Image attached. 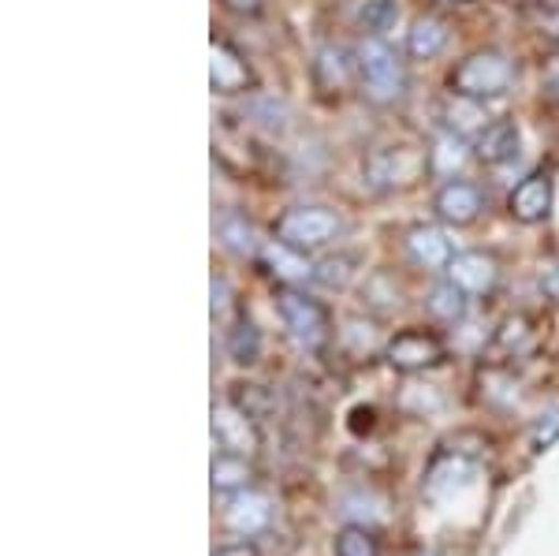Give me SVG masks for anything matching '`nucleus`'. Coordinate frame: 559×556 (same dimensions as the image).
I'll return each instance as SVG.
<instances>
[{
	"label": "nucleus",
	"instance_id": "1",
	"mask_svg": "<svg viewBox=\"0 0 559 556\" xmlns=\"http://www.w3.org/2000/svg\"><path fill=\"white\" fill-rule=\"evenodd\" d=\"M355 64H358V86L369 105H395L407 97L411 75L407 64L400 60V52L392 49L384 38H362L355 45Z\"/></svg>",
	"mask_w": 559,
	"mask_h": 556
},
{
	"label": "nucleus",
	"instance_id": "2",
	"mask_svg": "<svg viewBox=\"0 0 559 556\" xmlns=\"http://www.w3.org/2000/svg\"><path fill=\"white\" fill-rule=\"evenodd\" d=\"M515 86V60L503 49H474L452 71V94L474 97V102H492Z\"/></svg>",
	"mask_w": 559,
	"mask_h": 556
},
{
	"label": "nucleus",
	"instance_id": "3",
	"mask_svg": "<svg viewBox=\"0 0 559 556\" xmlns=\"http://www.w3.org/2000/svg\"><path fill=\"white\" fill-rule=\"evenodd\" d=\"M340 236H344V217L332 213L329 205H295L276 221V239H284L302 255L332 247Z\"/></svg>",
	"mask_w": 559,
	"mask_h": 556
},
{
	"label": "nucleus",
	"instance_id": "4",
	"mask_svg": "<svg viewBox=\"0 0 559 556\" xmlns=\"http://www.w3.org/2000/svg\"><path fill=\"white\" fill-rule=\"evenodd\" d=\"M276 314H280V321H284L287 336L295 340V347H302V352H321V347L329 344L332 318L321 299L287 288L276 295Z\"/></svg>",
	"mask_w": 559,
	"mask_h": 556
},
{
	"label": "nucleus",
	"instance_id": "5",
	"mask_svg": "<svg viewBox=\"0 0 559 556\" xmlns=\"http://www.w3.org/2000/svg\"><path fill=\"white\" fill-rule=\"evenodd\" d=\"M440 358H444V344H440L432 333H421V329L395 333L384 344V363L392 366V370H403V374L429 370V366H437Z\"/></svg>",
	"mask_w": 559,
	"mask_h": 556
},
{
	"label": "nucleus",
	"instance_id": "6",
	"mask_svg": "<svg viewBox=\"0 0 559 556\" xmlns=\"http://www.w3.org/2000/svg\"><path fill=\"white\" fill-rule=\"evenodd\" d=\"M432 213L452 228H466L485 213V194L471 179H444L440 191L432 194Z\"/></svg>",
	"mask_w": 559,
	"mask_h": 556
},
{
	"label": "nucleus",
	"instance_id": "7",
	"mask_svg": "<svg viewBox=\"0 0 559 556\" xmlns=\"http://www.w3.org/2000/svg\"><path fill=\"white\" fill-rule=\"evenodd\" d=\"M448 281L463 288L471 299H481V295H492V288L500 284V265L485 250H459L452 265H448Z\"/></svg>",
	"mask_w": 559,
	"mask_h": 556
},
{
	"label": "nucleus",
	"instance_id": "8",
	"mask_svg": "<svg viewBox=\"0 0 559 556\" xmlns=\"http://www.w3.org/2000/svg\"><path fill=\"white\" fill-rule=\"evenodd\" d=\"M403 247H407L411 262L418 269H426V273H448V265H452V258H455L452 239H448L437 224H414L407 232V239H403Z\"/></svg>",
	"mask_w": 559,
	"mask_h": 556
},
{
	"label": "nucleus",
	"instance_id": "9",
	"mask_svg": "<svg viewBox=\"0 0 559 556\" xmlns=\"http://www.w3.org/2000/svg\"><path fill=\"white\" fill-rule=\"evenodd\" d=\"M210 86H213V94H224V97L247 94V90L254 86V71H250L247 60H242L228 42H216V38L210 45Z\"/></svg>",
	"mask_w": 559,
	"mask_h": 556
},
{
	"label": "nucleus",
	"instance_id": "10",
	"mask_svg": "<svg viewBox=\"0 0 559 556\" xmlns=\"http://www.w3.org/2000/svg\"><path fill=\"white\" fill-rule=\"evenodd\" d=\"M552 199H556L552 176L530 173L515 191H511L508 210L519 224H540V221H548V213H552Z\"/></svg>",
	"mask_w": 559,
	"mask_h": 556
},
{
	"label": "nucleus",
	"instance_id": "11",
	"mask_svg": "<svg viewBox=\"0 0 559 556\" xmlns=\"http://www.w3.org/2000/svg\"><path fill=\"white\" fill-rule=\"evenodd\" d=\"M224 523L231 527L242 537H254L273 523V500L258 489H239L228 497V508H224Z\"/></svg>",
	"mask_w": 559,
	"mask_h": 556
},
{
	"label": "nucleus",
	"instance_id": "12",
	"mask_svg": "<svg viewBox=\"0 0 559 556\" xmlns=\"http://www.w3.org/2000/svg\"><path fill=\"white\" fill-rule=\"evenodd\" d=\"M213 437L224 452H236V456H250L258 448V429L250 423V415L231 407V403H216L213 407Z\"/></svg>",
	"mask_w": 559,
	"mask_h": 556
},
{
	"label": "nucleus",
	"instance_id": "13",
	"mask_svg": "<svg viewBox=\"0 0 559 556\" xmlns=\"http://www.w3.org/2000/svg\"><path fill=\"white\" fill-rule=\"evenodd\" d=\"M261 262L269 265V273H273L276 281L292 284V288L318 281V265L310 262V255L287 247L284 239H269V244H261Z\"/></svg>",
	"mask_w": 559,
	"mask_h": 556
},
{
	"label": "nucleus",
	"instance_id": "14",
	"mask_svg": "<svg viewBox=\"0 0 559 556\" xmlns=\"http://www.w3.org/2000/svg\"><path fill=\"white\" fill-rule=\"evenodd\" d=\"M519 146H522V131L515 120H492L489 128L477 134L474 142V157L481 165H508V161L519 157Z\"/></svg>",
	"mask_w": 559,
	"mask_h": 556
},
{
	"label": "nucleus",
	"instance_id": "15",
	"mask_svg": "<svg viewBox=\"0 0 559 556\" xmlns=\"http://www.w3.org/2000/svg\"><path fill=\"white\" fill-rule=\"evenodd\" d=\"M448 38H452V31H448V23L440 20V15H418V20L411 23V31H407V57L411 60L440 57Z\"/></svg>",
	"mask_w": 559,
	"mask_h": 556
},
{
	"label": "nucleus",
	"instance_id": "16",
	"mask_svg": "<svg viewBox=\"0 0 559 556\" xmlns=\"http://www.w3.org/2000/svg\"><path fill=\"white\" fill-rule=\"evenodd\" d=\"M466 161H471V146H466V139H463V134H455V131H444L437 142H432L426 165H429L432 176L459 179V173H463Z\"/></svg>",
	"mask_w": 559,
	"mask_h": 556
},
{
	"label": "nucleus",
	"instance_id": "17",
	"mask_svg": "<svg viewBox=\"0 0 559 556\" xmlns=\"http://www.w3.org/2000/svg\"><path fill=\"white\" fill-rule=\"evenodd\" d=\"M489 109L485 102H474V97H463V94H452V102L444 105V128L463 134V139H477L485 128H489Z\"/></svg>",
	"mask_w": 559,
	"mask_h": 556
},
{
	"label": "nucleus",
	"instance_id": "18",
	"mask_svg": "<svg viewBox=\"0 0 559 556\" xmlns=\"http://www.w3.org/2000/svg\"><path fill=\"white\" fill-rule=\"evenodd\" d=\"M216 239H221V247L228 250V255L236 258H254L261 255V239L254 232V224H250L242 213H224L221 221H216Z\"/></svg>",
	"mask_w": 559,
	"mask_h": 556
},
{
	"label": "nucleus",
	"instance_id": "19",
	"mask_svg": "<svg viewBox=\"0 0 559 556\" xmlns=\"http://www.w3.org/2000/svg\"><path fill=\"white\" fill-rule=\"evenodd\" d=\"M466 299H471V295H466L463 288H455L452 281H440V284H432L429 295H426V310L437 321H448V326H455V321L466 318Z\"/></svg>",
	"mask_w": 559,
	"mask_h": 556
},
{
	"label": "nucleus",
	"instance_id": "20",
	"mask_svg": "<svg viewBox=\"0 0 559 556\" xmlns=\"http://www.w3.org/2000/svg\"><path fill=\"white\" fill-rule=\"evenodd\" d=\"M313 71H318L324 90H340V86H347L350 71H358V64L347 49H340V45H324V49L318 52V60H313Z\"/></svg>",
	"mask_w": 559,
	"mask_h": 556
},
{
	"label": "nucleus",
	"instance_id": "21",
	"mask_svg": "<svg viewBox=\"0 0 559 556\" xmlns=\"http://www.w3.org/2000/svg\"><path fill=\"white\" fill-rule=\"evenodd\" d=\"M250 478H254V468L247 463V456L224 452L213 460V489L216 493H239L250 489Z\"/></svg>",
	"mask_w": 559,
	"mask_h": 556
},
{
	"label": "nucleus",
	"instance_id": "22",
	"mask_svg": "<svg viewBox=\"0 0 559 556\" xmlns=\"http://www.w3.org/2000/svg\"><path fill=\"white\" fill-rule=\"evenodd\" d=\"M403 157L400 150H373V154L366 157V179L377 187V191H392V187L403 184Z\"/></svg>",
	"mask_w": 559,
	"mask_h": 556
},
{
	"label": "nucleus",
	"instance_id": "23",
	"mask_svg": "<svg viewBox=\"0 0 559 556\" xmlns=\"http://www.w3.org/2000/svg\"><path fill=\"white\" fill-rule=\"evenodd\" d=\"M400 15V0H362L358 4V26L373 38H384L388 31H395Z\"/></svg>",
	"mask_w": 559,
	"mask_h": 556
},
{
	"label": "nucleus",
	"instance_id": "24",
	"mask_svg": "<svg viewBox=\"0 0 559 556\" xmlns=\"http://www.w3.org/2000/svg\"><path fill=\"white\" fill-rule=\"evenodd\" d=\"M228 355L236 358L239 366H250L261 358V333L250 318H239L236 329L228 333Z\"/></svg>",
	"mask_w": 559,
	"mask_h": 556
},
{
	"label": "nucleus",
	"instance_id": "25",
	"mask_svg": "<svg viewBox=\"0 0 559 556\" xmlns=\"http://www.w3.org/2000/svg\"><path fill=\"white\" fill-rule=\"evenodd\" d=\"M250 116H254L261 128L273 131V134H284L287 123H292V113H287V105L280 102V97H273V94L254 97V102H250Z\"/></svg>",
	"mask_w": 559,
	"mask_h": 556
},
{
	"label": "nucleus",
	"instance_id": "26",
	"mask_svg": "<svg viewBox=\"0 0 559 556\" xmlns=\"http://www.w3.org/2000/svg\"><path fill=\"white\" fill-rule=\"evenodd\" d=\"M332 549H336V556H381V545H377V537L366 527H344Z\"/></svg>",
	"mask_w": 559,
	"mask_h": 556
},
{
	"label": "nucleus",
	"instance_id": "27",
	"mask_svg": "<svg viewBox=\"0 0 559 556\" xmlns=\"http://www.w3.org/2000/svg\"><path fill=\"white\" fill-rule=\"evenodd\" d=\"M355 262H350L347 255H336V258H329V262H321L318 265V284H324V288H344V284L350 281V269Z\"/></svg>",
	"mask_w": 559,
	"mask_h": 556
},
{
	"label": "nucleus",
	"instance_id": "28",
	"mask_svg": "<svg viewBox=\"0 0 559 556\" xmlns=\"http://www.w3.org/2000/svg\"><path fill=\"white\" fill-rule=\"evenodd\" d=\"M530 441H534L537 452H545V448H552L559 441V407L545 411V415L537 418L534 429H530Z\"/></svg>",
	"mask_w": 559,
	"mask_h": 556
},
{
	"label": "nucleus",
	"instance_id": "29",
	"mask_svg": "<svg viewBox=\"0 0 559 556\" xmlns=\"http://www.w3.org/2000/svg\"><path fill=\"white\" fill-rule=\"evenodd\" d=\"M540 90H545L552 102H559V52L552 60L545 64V71H540Z\"/></svg>",
	"mask_w": 559,
	"mask_h": 556
},
{
	"label": "nucleus",
	"instance_id": "30",
	"mask_svg": "<svg viewBox=\"0 0 559 556\" xmlns=\"http://www.w3.org/2000/svg\"><path fill=\"white\" fill-rule=\"evenodd\" d=\"M231 307V288H228V281L224 276H213V314L216 318H224Z\"/></svg>",
	"mask_w": 559,
	"mask_h": 556
},
{
	"label": "nucleus",
	"instance_id": "31",
	"mask_svg": "<svg viewBox=\"0 0 559 556\" xmlns=\"http://www.w3.org/2000/svg\"><path fill=\"white\" fill-rule=\"evenodd\" d=\"M540 292L548 295V299L559 303V258L556 262H548L545 269H540Z\"/></svg>",
	"mask_w": 559,
	"mask_h": 556
},
{
	"label": "nucleus",
	"instance_id": "32",
	"mask_svg": "<svg viewBox=\"0 0 559 556\" xmlns=\"http://www.w3.org/2000/svg\"><path fill=\"white\" fill-rule=\"evenodd\" d=\"M228 12L236 15H261V8H265V0H221Z\"/></svg>",
	"mask_w": 559,
	"mask_h": 556
},
{
	"label": "nucleus",
	"instance_id": "33",
	"mask_svg": "<svg viewBox=\"0 0 559 556\" xmlns=\"http://www.w3.org/2000/svg\"><path fill=\"white\" fill-rule=\"evenodd\" d=\"M540 34H545V38L559 49V8H552V12L540 15Z\"/></svg>",
	"mask_w": 559,
	"mask_h": 556
},
{
	"label": "nucleus",
	"instance_id": "34",
	"mask_svg": "<svg viewBox=\"0 0 559 556\" xmlns=\"http://www.w3.org/2000/svg\"><path fill=\"white\" fill-rule=\"evenodd\" d=\"M213 556H258V545H250V542L228 545V549H221V553H213Z\"/></svg>",
	"mask_w": 559,
	"mask_h": 556
},
{
	"label": "nucleus",
	"instance_id": "35",
	"mask_svg": "<svg viewBox=\"0 0 559 556\" xmlns=\"http://www.w3.org/2000/svg\"><path fill=\"white\" fill-rule=\"evenodd\" d=\"M540 8H545V12H552V8H559V0H537Z\"/></svg>",
	"mask_w": 559,
	"mask_h": 556
},
{
	"label": "nucleus",
	"instance_id": "36",
	"mask_svg": "<svg viewBox=\"0 0 559 556\" xmlns=\"http://www.w3.org/2000/svg\"><path fill=\"white\" fill-rule=\"evenodd\" d=\"M444 4H466V0H444Z\"/></svg>",
	"mask_w": 559,
	"mask_h": 556
},
{
	"label": "nucleus",
	"instance_id": "37",
	"mask_svg": "<svg viewBox=\"0 0 559 556\" xmlns=\"http://www.w3.org/2000/svg\"><path fill=\"white\" fill-rule=\"evenodd\" d=\"M418 556H437V553H418Z\"/></svg>",
	"mask_w": 559,
	"mask_h": 556
}]
</instances>
